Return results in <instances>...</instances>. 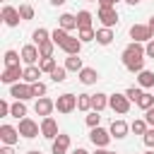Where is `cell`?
<instances>
[{"mask_svg": "<svg viewBox=\"0 0 154 154\" xmlns=\"http://www.w3.org/2000/svg\"><path fill=\"white\" fill-rule=\"evenodd\" d=\"M120 60H123V65H125V70H128V72H142V70H144V60H147L144 46H142V43H137V41L128 43V46L123 48Z\"/></svg>", "mask_w": 154, "mask_h": 154, "instance_id": "1", "label": "cell"}, {"mask_svg": "<svg viewBox=\"0 0 154 154\" xmlns=\"http://www.w3.org/2000/svg\"><path fill=\"white\" fill-rule=\"evenodd\" d=\"M130 38L137 41V43H147L154 38V29L149 24H132L130 26Z\"/></svg>", "mask_w": 154, "mask_h": 154, "instance_id": "2", "label": "cell"}, {"mask_svg": "<svg viewBox=\"0 0 154 154\" xmlns=\"http://www.w3.org/2000/svg\"><path fill=\"white\" fill-rule=\"evenodd\" d=\"M17 130H19V135L26 137V140H34V137L41 135V125H38L36 120H31V118H22L19 125H17Z\"/></svg>", "mask_w": 154, "mask_h": 154, "instance_id": "3", "label": "cell"}, {"mask_svg": "<svg viewBox=\"0 0 154 154\" xmlns=\"http://www.w3.org/2000/svg\"><path fill=\"white\" fill-rule=\"evenodd\" d=\"M96 19L101 22V26H108V29H113V26L118 24V10H116V7H99V12H96Z\"/></svg>", "mask_w": 154, "mask_h": 154, "instance_id": "4", "label": "cell"}, {"mask_svg": "<svg viewBox=\"0 0 154 154\" xmlns=\"http://www.w3.org/2000/svg\"><path fill=\"white\" fill-rule=\"evenodd\" d=\"M10 96H14V99H19V101L34 99L31 84H29V82H14V84H10Z\"/></svg>", "mask_w": 154, "mask_h": 154, "instance_id": "5", "label": "cell"}, {"mask_svg": "<svg viewBox=\"0 0 154 154\" xmlns=\"http://www.w3.org/2000/svg\"><path fill=\"white\" fill-rule=\"evenodd\" d=\"M108 106L116 111V113H120V116H125L128 111H130V99H128V94H111L108 96Z\"/></svg>", "mask_w": 154, "mask_h": 154, "instance_id": "6", "label": "cell"}, {"mask_svg": "<svg viewBox=\"0 0 154 154\" xmlns=\"http://www.w3.org/2000/svg\"><path fill=\"white\" fill-rule=\"evenodd\" d=\"M89 140H91L94 147H108V142L113 140V135H111V130H103L101 125H96V128H91Z\"/></svg>", "mask_w": 154, "mask_h": 154, "instance_id": "7", "label": "cell"}, {"mask_svg": "<svg viewBox=\"0 0 154 154\" xmlns=\"http://www.w3.org/2000/svg\"><path fill=\"white\" fill-rule=\"evenodd\" d=\"M55 108H58V113H72L77 108V96L75 94H60L55 99Z\"/></svg>", "mask_w": 154, "mask_h": 154, "instance_id": "8", "label": "cell"}, {"mask_svg": "<svg viewBox=\"0 0 154 154\" xmlns=\"http://www.w3.org/2000/svg\"><path fill=\"white\" fill-rule=\"evenodd\" d=\"M22 77H24V67H19V65H10V67L2 70L0 82H2V84H14V82H19Z\"/></svg>", "mask_w": 154, "mask_h": 154, "instance_id": "9", "label": "cell"}, {"mask_svg": "<svg viewBox=\"0 0 154 154\" xmlns=\"http://www.w3.org/2000/svg\"><path fill=\"white\" fill-rule=\"evenodd\" d=\"M60 132H58V123H55V118H51V116H46L43 120H41V137H46V140H55Z\"/></svg>", "mask_w": 154, "mask_h": 154, "instance_id": "10", "label": "cell"}, {"mask_svg": "<svg viewBox=\"0 0 154 154\" xmlns=\"http://www.w3.org/2000/svg\"><path fill=\"white\" fill-rule=\"evenodd\" d=\"M19 137H22V135H19V130H17L14 125H7V123L0 125V142H2V144H17Z\"/></svg>", "mask_w": 154, "mask_h": 154, "instance_id": "11", "label": "cell"}, {"mask_svg": "<svg viewBox=\"0 0 154 154\" xmlns=\"http://www.w3.org/2000/svg\"><path fill=\"white\" fill-rule=\"evenodd\" d=\"M38 60H41V53H38L36 43H29L22 48V63L24 65H38Z\"/></svg>", "mask_w": 154, "mask_h": 154, "instance_id": "12", "label": "cell"}, {"mask_svg": "<svg viewBox=\"0 0 154 154\" xmlns=\"http://www.w3.org/2000/svg\"><path fill=\"white\" fill-rule=\"evenodd\" d=\"M53 108H55V101H51L48 96H41V99H36V103H34V111H36V116H51L53 113Z\"/></svg>", "mask_w": 154, "mask_h": 154, "instance_id": "13", "label": "cell"}, {"mask_svg": "<svg viewBox=\"0 0 154 154\" xmlns=\"http://www.w3.org/2000/svg\"><path fill=\"white\" fill-rule=\"evenodd\" d=\"M2 22H5L7 26H17V24L22 22L19 10H17V7H12V5H5V7H2Z\"/></svg>", "mask_w": 154, "mask_h": 154, "instance_id": "14", "label": "cell"}, {"mask_svg": "<svg viewBox=\"0 0 154 154\" xmlns=\"http://www.w3.org/2000/svg\"><path fill=\"white\" fill-rule=\"evenodd\" d=\"M51 149H53V154H67V149H70V135L60 132V135L53 140Z\"/></svg>", "mask_w": 154, "mask_h": 154, "instance_id": "15", "label": "cell"}, {"mask_svg": "<svg viewBox=\"0 0 154 154\" xmlns=\"http://www.w3.org/2000/svg\"><path fill=\"white\" fill-rule=\"evenodd\" d=\"M67 55H79V51H82V41H79V36H67L65 38V43L60 46Z\"/></svg>", "mask_w": 154, "mask_h": 154, "instance_id": "16", "label": "cell"}, {"mask_svg": "<svg viewBox=\"0 0 154 154\" xmlns=\"http://www.w3.org/2000/svg\"><path fill=\"white\" fill-rule=\"evenodd\" d=\"M108 130H111V135H113L116 140H123V137L130 132V125H128L125 120H120V118H118V120H113V123H111V128H108Z\"/></svg>", "mask_w": 154, "mask_h": 154, "instance_id": "17", "label": "cell"}, {"mask_svg": "<svg viewBox=\"0 0 154 154\" xmlns=\"http://www.w3.org/2000/svg\"><path fill=\"white\" fill-rule=\"evenodd\" d=\"M58 26H63L65 31H72V29H77V14L63 12V14L58 17Z\"/></svg>", "mask_w": 154, "mask_h": 154, "instance_id": "18", "label": "cell"}, {"mask_svg": "<svg viewBox=\"0 0 154 154\" xmlns=\"http://www.w3.org/2000/svg\"><path fill=\"white\" fill-rule=\"evenodd\" d=\"M77 77H79V82H82V84H96L99 72H96L94 67H82V70L77 72Z\"/></svg>", "mask_w": 154, "mask_h": 154, "instance_id": "19", "label": "cell"}, {"mask_svg": "<svg viewBox=\"0 0 154 154\" xmlns=\"http://www.w3.org/2000/svg\"><path fill=\"white\" fill-rule=\"evenodd\" d=\"M108 106V94H103V91H96V94H91V111H103Z\"/></svg>", "mask_w": 154, "mask_h": 154, "instance_id": "20", "label": "cell"}, {"mask_svg": "<svg viewBox=\"0 0 154 154\" xmlns=\"http://www.w3.org/2000/svg\"><path fill=\"white\" fill-rule=\"evenodd\" d=\"M137 84H140L142 89H154V72H152V70L137 72Z\"/></svg>", "mask_w": 154, "mask_h": 154, "instance_id": "21", "label": "cell"}, {"mask_svg": "<svg viewBox=\"0 0 154 154\" xmlns=\"http://www.w3.org/2000/svg\"><path fill=\"white\" fill-rule=\"evenodd\" d=\"M91 19H94V14L89 10H79L77 12V31L79 29H91Z\"/></svg>", "mask_w": 154, "mask_h": 154, "instance_id": "22", "label": "cell"}, {"mask_svg": "<svg viewBox=\"0 0 154 154\" xmlns=\"http://www.w3.org/2000/svg\"><path fill=\"white\" fill-rule=\"evenodd\" d=\"M24 82H29V84H34V82H38L41 79V67L38 65H26L24 67V77H22Z\"/></svg>", "mask_w": 154, "mask_h": 154, "instance_id": "23", "label": "cell"}, {"mask_svg": "<svg viewBox=\"0 0 154 154\" xmlns=\"http://www.w3.org/2000/svg\"><path fill=\"white\" fill-rule=\"evenodd\" d=\"M113 38H116V36H113V29H108V26H101V29H96V43H101V46H108Z\"/></svg>", "mask_w": 154, "mask_h": 154, "instance_id": "24", "label": "cell"}, {"mask_svg": "<svg viewBox=\"0 0 154 154\" xmlns=\"http://www.w3.org/2000/svg\"><path fill=\"white\" fill-rule=\"evenodd\" d=\"M10 116H12V118H17V120L26 118V103H24V101H19V99H14V103H12V108H10Z\"/></svg>", "mask_w": 154, "mask_h": 154, "instance_id": "25", "label": "cell"}, {"mask_svg": "<svg viewBox=\"0 0 154 154\" xmlns=\"http://www.w3.org/2000/svg\"><path fill=\"white\" fill-rule=\"evenodd\" d=\"M67 36H70V31H65L63 26H55V29L51 31V41H53V43H55L58 48H60V46L65 43V38H67Z\"/></svg>", "mask_w": 154, "mask_h": 154, "instance_id": "26", "label": "cell"}, {"mask_svg": "<svg viewBox=\"0 0 154 154\" xmlns=\"http://www.w3.org/2000/svg\"><path fill=\"white\" fill-rule=\"evenodd\" d=\"M65 67H67V72H79L84 65H82V58L79 55H67L65 58Z\"/></svg>", "mask_w": 154, "mask_h": 154, "instance_id": "27", "label": "cell"}, {"mask_svg": "<svg viewBox=\"0 0 154 154\" xmlns=\"http://www.w3.org/2000/svg\"><path fill=\"white\" fill-rule=\"evenodd\" d=\"M51 38V31L48 29H43V26H38V29H34V34H31V41L36 43V46H41L43 41H48Z\"/></svg>", "mask_w": 154, "mask_h": 154, "instance_id": "28", "label": "cell"}, {"mask_svg": "<svg viewBox=\"0 0 154 154\" xmlns=\"http://www.w3.org/2000/svg\"><path fill=\"white\" fill-rule=\"evenodd\" d=\"M77 108L89 113L91 111V94H77Z\"/></svg>", "mask_w": 154, "mask_h": 154, "instance_id": "29", "label": "cell"}, {"mask_svg": "<svg viewBox=\"0 0 154 154\" xmlns=\"http://www.w3.org/2000/svg\"><path fill=\"white\" fill-rule=\"evenodd\" d=\"M130 130H132L135 135H144V132L149 130V123H147L144 118H137V120H132V123H130Z\"/></svg>", "mask_w": 154, "mask_h": 154, "instance_id": "30", "label": "cell"}, {"mask_svg": "<svg viewBox=\"0 0 154 154\" xmlns=\"http://www.w3.org/2000/svg\"><path fill=\"white\" fill-rule=\"evenodd\" d=\"M137 106H140L142 111H149V108L154 106V94H149V91H142V96L137 99Z\"/></svg>", "mask_w": 154, "mask_h": 154, "instance_id": "31", "label": "cell"}, {"mask_svg": "<svg viewBox=\"0 0 154 154\" xmlns=\"http://www.w3.org/2000/svg\"><path fill=\"white\" fill-rule=\"evenodd\" d=\"M5 67H10V65H19V60H22V53H17V51H5Z\"/></svg>", "mask_w": 154, "mask_h": 154, "instance_id": "32", "label": "cell"}, {"mask_svg": "<svg viewBox=\"0 0 154 154\" xmlns=\"http://www.w3.org/2000/svg\"><path fill=\"white\" fill-rule=\"evenodd\" d=\"M38 67H41V72H48V75H51V72L58 67V63H55V58L51 55V58H41V60H38Z\"/></svg>", "mask_w": 154, "mask_h": 154, "instance_id": "33", "label": "cell"}, {"mask_svg": "<svg viewBox=\"0 0 154 154\" xmlns=\"http://www.w3.org/2000/svg\"><path fill=\"white\" fill-rule=\"evenodd\" d=\"M17 10H19V17H22V22H29V19H34V7H31L29 2L19 5Z\"/></svg>", "mask_w": 154, "mask_h": 154, "instance_id": "34", "label": "cell"}, {"mask_svg": "<svg viewBox=\"0 0 154 154\" xmlns=\"http://www.w3.org/2000/svg\"><path fill=\"white\" fill-rule=\"evenodd\" d=\"M51 79H53L55 84L65 82V79H67V67H65V65H63V67H55V70L51 72Z\"/></svg>", "mask_w": 154, "mask_h": 154, "instance_id": "35", "label": "cell"}, {"mask_svg": "<svg viewBox=\"0 0 154 154\" xmlns=\"http://www.w3.org/2000/svg\"><path fill=\"white\" fill-rule=\"evenodd\" d=\"M77 36H79V41H82V43L96 41V31H94V29H79V31H77Z\"/></svg>", "mask_w": 154, "mask_h": 154, "instance_id": "36", "label": "cell"}, {"mask_svg": "<svg viewBox=\"0 0 154 154\" xmlns=\"http://www.w3.org/2000/svg\"><path fill=\"white\" fill-rule=\"evenodd\" d=\"M53 48H55V43L48 38V41H43L41 46H38V53H41V58H51L53 55Z\"/></svg>", "mask_w": 154, "mask_h": 154, "instance_id": "37", "label": "cell"}, {"mask_svg": "<svg viewBox=\"0 0 154 154\" xmlns=\"http://www.w3.org/2000/svg\"><path fill=\"white\" fill-rule=\"evenodd\" d=\"M31 91H34V99H41V96H46V91H48V87L38 79V82H34L31 84Z\"/></svg>", "mask_w": 154, "mask_h": 154, "instance_id": "38", "label": "cell"}, {"mask_svg": "<svg viewBox=\"0 0 154 154\" xmlns=\"http://www.w3.org/2000/svg\"><path fill=\"white\" fill-rule=\"evenodd\" d=\"M125 94H128V99H130V101H135V103H137V99L142 96V87H128V89H125Z\"/></svg>", "mask_w": 154, "mask_h": 154, "instance_id": "39", "label": "cell"}, {"mask_svg": "<svg viewBox=\"0 0 154 154\" xmlns=\"http://www.w3.org/2000/svg\"><path fill=\"white\" fill-rule=\"evenodd\" d=\"M99 123H101V116H99V111H89V113H87V125H89V128H96Z\"/></svg>", "mask_w": 154, "mask_h": 154, "instance_id": "40", "label": "cell"}, {"mask_svg": "<svg viewBox=\"0 0 154 154\" xmlns=\"http://www.w3.org/2000/svg\"><path fill=\"white\" fill-rule=\"evenodd\" d=\"M142 140H144V144H147L149 149H154V128H149V130L142 135Z\"/></svg>", "mask_w": 154, "mask_h": 154, "instance_id": "41", "label": "cell"}, {"mask_svg": "<svg viewBox=\"0 0 154 154\" xmlns=\"http://www.w3.org/2000/svg\"><path fill=\"white\" fill-rule=\"evenodd\" d=\"M10 108H12V103H7V101L2 99V101H0V116L7 118V116H10Z\"/></svg>", "mask_w": 154, "mask_h": 154, "instance_id": "42", "label": "cell"}, {"mask_svg": "<svg viewBox=\"0 0 154 154\" xmlns=\"http://www.w3.org/2000/svg\"><path fill=\"white\" fill-rule=\"evenodd\" d=\"M144 53H147V58H154V38L144 43Z\"/></svg>", "mask_w": 154, "mask_h": 154, "instance_id": "43", "label": "cell"}, {"mask_svg": "<svg viewBox=\"0 0 154 154\" xmlns=\"http://www.w3.org/2000/svg\"><path fill=\"white\" fill-rule=\"evenodd\" d=\"M144 120H147V123H149V125L154 128V106H152L149 111H144Z\"/></svg>", "mask_w": 154, "mask_h": 154, "instance_id": "44", "label": "cell"}, {"mask_svg": "<svg viewBox=\"0 0 154 154\" xmlns=\"http://www.w3.org/2000/svg\"><path fill=\"white\" fill-rule=\"evenodd\" d=\"M120 0H99V7H116Z\"/></svg>", "mask_w": 154, "mask_h": 154, "instance_id": "45", "label": "cell"}, {"mask_svg": "<svg viewBox=\"0 0 154 154\" xmlns=\"http://www.w3.org/2000/svg\"><path fill=\"white\" fill-rule=\"evenodd\" d=\"M0 154H14V144H2L0 147Z\"/></svg>", "mask_w": 154, "mask_h": 154, "instance_id": "46", "label": "cell"}, {"mask_svg": "<svg viewBox=\"0 0 154 154\" xmlns=\"http://www.w3.org/2000/svg\"><path fill=\"white\" fill-rule=\"evenodd\" d=\"M94 154H108V149H106V147H96V152H94Z\"/></svg>", "mask_w": 154, "mask_h": 154, "instance_id": "47", "label": "cell"}, {"mask_svg": "<svg viewBox=\"0 0 154 154\" xmlns=\"http://www.w3.org/2000/svg\"><path fill=\"white\" fill-rule=\"evenodd\" d=\"M65 2H67V0H51V5H55V7H58V5H65Z\"/></svg>", "mask_w": 154, "mask_h": 154, "instance_id": "48", "label": "cell"}, {"mask_svg": "<svg viewBox=\"0 0 154 154\" xmlns=\"http://www.w3.org/2000/svg\"><path fill=\"white\" fill-rule=\"evenodd\" d=\"M75 154H89V152H87V149H82V147H77V149H75Z\"/></svg>", "mask_w": 154, "mask_h": 154, "instance_id": "49", "label": "cell"}, {"mask_svg": "<svg viewBox=\"0 0 154 154\" xmlns=\"http://www.w3.org/2000/svg\"><path fill=\"white\" fill-rule=\"evenodd\" d=\"M26 154H43V152H41V149H29Z\"/></svg>", "mask_w": 154, "mask_h": 154, "instance_id": "50", "label": "cell"}, {"mask_svg": "<svg viewBox=\"0 0 154 154\" xmlns=\"http://www.w3.org/2000/svg\"><path fill=\"white\" fill-rule=\"evenodd\" d=\"M147 24H149V26H152V29H154V14H152V17H149V22H147Z\"/></svg>", "mask_w": 154, "mask_h": 154, "instance_id": "51", "label": "cell"}, {"mask_svg": "<svg viewBox=\"0 0 154 154\" xmlns=\"http://www.w3.org/2000/svg\"><path fill=\"white\" fill-rule=\"evenodd\" d=\"M128 5H137V2H142V0H125Z\"/></svg>", "mask_w": 154, "mask_h": 154, "instance_id": "52", "label": "cell"}, {"mask_svg": "<svg viewBox=\"0 0 154 154\" xmlns=\"http://www.w3.org/2000/svg\"><path fill=\"white\" fill-rule=\"evenodd\" d=\"M144 154H154V149H149V152H144Z\"/></svg>", "mask_w": 154, "mask_h": 154, "instance_id": "53", "label": "cell"}, {"mask_svg": "<svg viewBox=\"0 0 154 154\" xmlns=\"http://www.w3.org/2000/svg\"><path fill=\"white\" fill-rule=\"evenodd\" d=\"M87 2H99V0H87Z\"/></svg>", "mask_w": 154, "mask_h": 154, "instance_id": "54", "label": "cell"}, {"mask_svg": "<svg viewBox=\"0 0 154 154\" xmlns=\"http://www.w3.org/2000/svg\"><path fill=\"white\" fill-rule=\"evenodd\" d=\"M108 154H116V152H108Z\"/></svg>", "mask_w": 154, "mask_h": 154, "instance_id": "55", "label": "cell"}, {"mask_svg": "<svg viewBox=\"0 0 154 154\" xmlns=\"http://www.w3.org/2000/svg\"><path fill=\"white\" fill-rule=\"evenodd\" d=\"M2 2H5V0H2Z\"/></svg>", "mask_w": 154, "mask_h": 154, "instance_id": "56", "label": "cell"}, {"mask_svg": "<svg viewBox=\"0 0 154 154\" xmlns=\"http://www.w3.org/2000/svg\"><path fill=\"white\" fill-rule=\"evenodd\" d=\"M72 154H75V152H72Z\"/></svg>", "mask_w": 154, "mask_h": 154, "instance_id": "57", "label": "cell"}]
</instances>
